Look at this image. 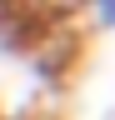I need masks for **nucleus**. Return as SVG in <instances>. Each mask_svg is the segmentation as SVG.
<instances>
[{
  "label": "nucleus",
  "mask_w": 115,
  "mask_h": 120,
  "mask_svg": "<svg viewBox=\"0 0 115 120\" xmlns=\"http://www.w3.org/2000/svg\"><path fill=\"white\" fill-rule=\"evenodd\" d=\"M95 10L105 15V25H115V0H95Z\"/></svg>",
  "instance_id": "f257e3e1"
}]
</instances>
